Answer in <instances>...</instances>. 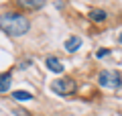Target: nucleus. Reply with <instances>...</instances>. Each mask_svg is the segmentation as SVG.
<instances>
[{
    "instance_id": "1a4fd4ad",
    "label": "nucleus",
    "mask_w": 122,
    "mask_h": 116,
    "mask_svg": "<svg viewBox=\"0 0 122 116\" xmlns=\"http://www.w3.org/2000/svg\"><path fill=\"white\" fill-rule=\"evenodd\" d=\"M12 100H16V102L33 100V94H30V92H22V90H18V92H12Z\"/></svg>"
},
{
    "instance_id": "423d86ee",
    "label": "nucleus",
    "mask_w": 122,
    "mask_h": 116,
    "mask_svg": "<svg viewBox=\"0 0 122 116\" xmlns=\"http://www.w3.org/2000/svg\"><path fill=\"white\" fill-rule=\"evenodd\" d=\"M106 18H108L106 10H102V8H94V10H90V21H92V22H98V25H102V22H106Z\"/></svg>"
},
{
    "instance_id": "20e7f679",
    "label": "nucleus",
    "mask_w": 122,
    "mask_h": 116,
    "mask_svg": "<svg viewBox=\"0 0 122 116\" xmlns=\"http://www.w3.org/2000/svg\"><path fill=\"white\" fill-rule=\"evenodd\" d=\"M14 2L18 6H22V8H26V10H39L45 6L47 0H14Z\"/></svg>"
},
{
    "instance_id": "39448f33",
    "label": "nucleus",
    "mask_w": 122,
    "mask_h": 116,
    "mask_svg": "<svg viewBox=\"0 0 122 116\" xmlns=\"http://www.w3.org/2000/svg\"><path fill=\"white\" fill-rule=\"evenodd\" d=\"M45 65H47V69H49V71H53V73H61V71H63L61 61L57 59V57H53V55H49L47 59H45Z\"/></svg>"
},
{
    "instance_id": "f03ea898",
    "label": "nucleus",
    "mask_w": 122,
    "mask_h": 116,
    "mask_svg": "<svg viewBox=\"0 0 122 116\" xmlns=\"http://www.w3.org/2000/svg\"><path fill=\"white\" fill-rule=\"evenodd\" d=\"M51 90L57 96H71L77 92V84H75L73 77H59V79L51 82Z\"/></svg>"
},
{
    "instance_id": "6e6552de",
    "label": "nucleus",
    "mask_w": 122,
    "mask_h": 116,
    "mask_svg": "<svg viewBox=\"0 0 122 116\" xmlns=\"http://www.w3.org/2000/svg\"><path fill=\"white\" fill-rule=\"evenodd\" d=\"M79 47H81V37H69L65 41V51H69V53L77 51Z\"/></svg>"
},
{
    "instance_id": "9d476101",
    "label": "nucleus",
    "mask_w": 122,
    "mask_h": 116,
    "mask_svg": "<svg viewBox=\"0 0 122 116\" xmlns=\"http://www.w3.org/2000/svg\"><path fill=\"white\" fill-rule=\"evenodd\" d=\"M14 114H16V116H30L29 112H26V110H22V108H14Z\"/></svg>"
},
{
    "instance_id": "f8f14e48",
    "label": "nucleus",
    "mask_w": 122,
    "mask_h": 116,
    "mask_svg": "<svg viewBox=\"0 0 122 116\" xmlns=\"http://www.w3.org/2000/svg\"><path fill=\"white\" fill-rule=\"evenodd\" d=\"M118 41H120V43H122V35H120V37H118Z\"/></svg>"
},
{
    "instance_id": "9b49d317",
    "label": "nucleus",
    "mask_w": 122,
    "mask_h": 116,
    "mask_svg": "<svg viewBox=\"0 0 122 116\" xmlns=\"http://www.w3.org/2000/svg\"><path fill=\"white\" fill-rule=\"evenodd\" d=\"M106 55H108V49H100V51L96 53V57H98V59H102V57H106Z\"/></svg>"
},
{
    "instance_id": "f257e3e1",
    "label": "nucleus",
    "mask_w": 122,
    "mask_h": 116,
    "mask_svg": "<svg viewBox=\"0 0 122 116\" xmlns=\"http://www.w3.org/2000/svg\"><path fill=\"white\" fill-rule=\"evenodd\" d=\"M30 29V21L20 12H4L0 14V31L8 37H22Z\"/></svg>"
},
{
    "instance_id": "7ed1b4c3",
    "label": "nucleus",
    "mask_w": 122,
    "mask_h": 116,
    "mask_svg": "<svg viewBox=\"0 0 122 116\" xmlns=\"http://www.w3.org/2000/svg\"><path fill=\"white\" fill-rule=\"evenodd\" d=\"M98 82H100L102 88H108V90H118L122 86V77L118 71H112V69H104V71L98 75Z\"/></svg>"
},
{
    "instance_id": "0eeeda50",
    "label": "nucleus",
    "mask_w": 122,
    "mask_h": 116,
    "mask_svg": "<svg viewBox=\"0 0 122 116\" xmlns=\"http://www.w3.org/2000/svg\"><path fill=\"white\" fill-rule=\"evenodd\" d=\"M10 84H12V73H10V71H4V73H0V94L8 92Z\"/></svg>"
}]
</instances>
